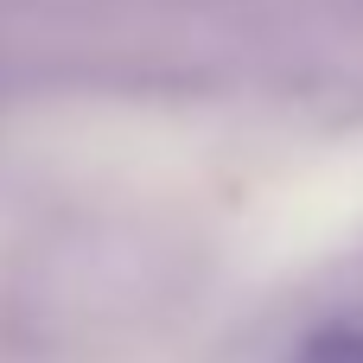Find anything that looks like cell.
<instances>
[{
	"label": "cell",
	"mask_w": 363,
	"mask_h": 363,
	"mask_svg": "<svg viewBox=\"0 0 363 363\" xmlns=\"http://www.w3.org/2000/svg\"><path fill=\"white\" fill-rule=\"evenodd\" d=\"M294 363H363V325H325V332H313Z\"/></svg>",
	"instance_id": "cell-1"
}]
</instances>
